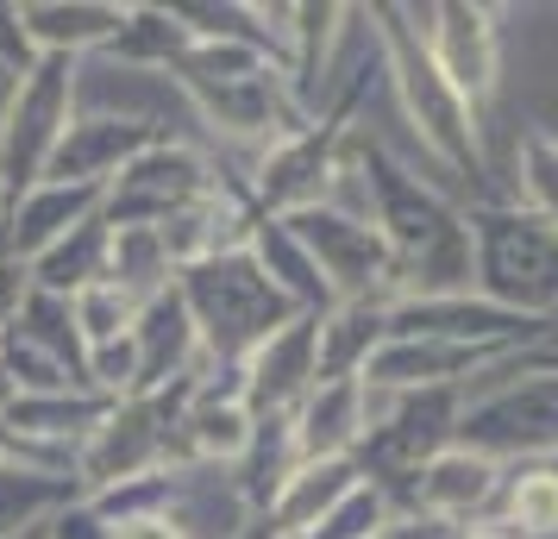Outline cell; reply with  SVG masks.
Here are the masks:
<instances>
[{
    "label": "cell",
    "instance_id": "6da1fadb",
    "mask_svg": "<svg viewBox=\"0 0 558 539\" xmlns=\"http://www.w3.org/2000/svg\"><path fill=\"white\" fill-rule=\"evenodd\" d=\"M446 20H452V26H446L452 51L439 57V70H446V82H452L458 95H464V88H471V95H483V88H489V70H496V38H489V13H464V7H452Z\"/></svg>",
    "mask_w": 558,
    "mask_h": 539
},
{
    "label": "cell",
    "instance_id": "7a4b0ae2",
    "mask_svg": "<svg viewBox=\"0 0 558 539\" xmlns=\"http://www.w3.org/2000/svg\"><path fill=\"white\" fill-rule=\"evenodd\" d=\"M483 489H489V464L471 458V452H452V458H439L433 464V477H427V495L433 502H477Z\"/></svg>",
    "mask_w": 558,
    "mask_h": 539
},
{
    "label": "cell",
    "instance_id": "3957f363",
    "mask_svg": "<svg viewBox=\"0 0 558 539\" xmlns=\"http://www.w3.org/2000/svg\"><path fill=\"white\" fill-rule=\"evenodd\" d=\"M514 520L527 534H558V477L553 470H533L514 483Z\"/></svg>",
    "mask_w": 558,
    "mask_h": 539
},
{
    "label": "cell",
    "instance_id": "277c9868",
    "mask_svg": "<svg viewBox=\"0 0 558 539\" xmlns=\"http://www.w3.org/2000/svg\"><path fill=\"white\" fill-rule=\"evenodd\" d=\"M126 539H170V527H151V520H145V527H132Z\"/></svg>",
    "mask_w": 558,
    "mask_h": 539
},
{
    "label": "cell",
    "instance_id": "5b68a950",
    "mask_svg": "<svg viewBox=\"0 0 558 539\" xmlns=\"http://www.w3.org/2000/svg\"><path fill=\"white\" fill-rule=\"evenodd\" d=\"M471 539H508V534H471Z\"/></svg>",
    "mask_w": 558,
    "mask_h": 539
}]
</instances>
